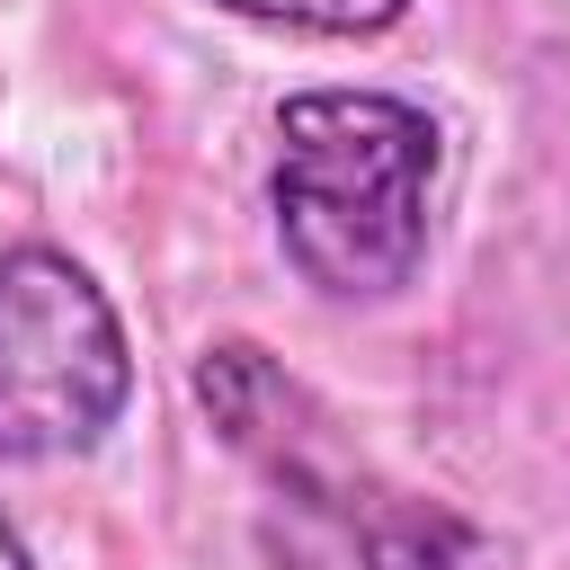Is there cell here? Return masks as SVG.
Listing matches in <instances>:
<instances>
[{"label":"cell","instance_id":"cell-1","mask_svg":"<svg viewBox=\"0 0 570 570\" xmlns=\"http://www.w3.org/2000/svg\"><path fill=\"white\" fill-rule=\"evenodd\" d=\"M187 383L214 436L258 481L267 570H499V543L463 508L392 481L338 428V410L258 338H214Z\"/></svg>","mask_w":570,"mask_h":570},{"label":"cell","instance_id":"cell-2","mask_svg":"<svg viewBox=\"0 0 570 570\" xmlns=\"http://www.w3.org/2000/svg\"><path fill=\"white\" fill-rule=\"evenodd\" d=\"M436 116L392 89H294L276 107L267 214L321 303H392L428 267Z\"/></svg>","mask_w":570,"mask_h":570},{"label":"cell","instance_id":"cell-3","mask_svg":"<svg viewBox=\"0 0 570 570\" xmlns=\"http://www.w3.org/2000/svg\"><path fill=\"white\" fill-rule=\"evenodd\" d=\"M134 401V347L107 285L53 249H0V463L89 454Z\"/></svg>","mask_w":570,"mask_h":570},{"label":"cell","instance_id":"cell-4","mask_svg":"<svg viewBox=\"0 0 570 570\" xmlns=\"http://www.w3.org/2000/svg\"><path fill=\"white\" fill-rule=\"evenodd\" d=\"M232 18H258V27H294V36H383L410 18V0H214Z\"/></svg>","mask_w":570,"mask_h":570},{"label":"cell","instance_id":"cell-5","mask_svg":"<svg viewBox=\"0 0 570 570\" xmlns=\"http://www.w3.org/2000/svg\"><path fill=\"white\" fill-rule=\"evenodd\" d=\"M0 570H36V552H27V534L9 525V508H0Z\"/></svg>","mask_w":570,"mask_h":570}]
</instances>
